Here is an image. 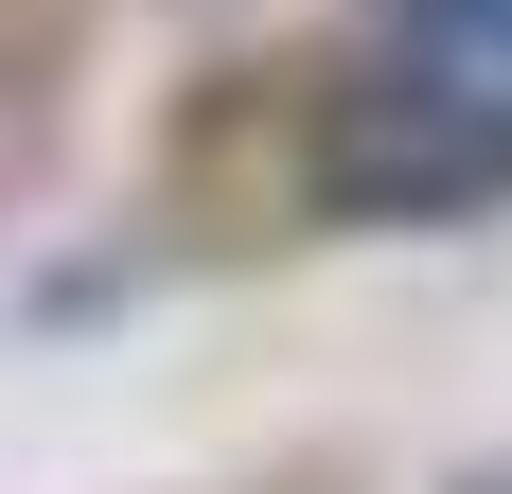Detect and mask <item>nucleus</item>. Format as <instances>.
Masks as SVG:
<instances>
[{"label":"nucleus","mask_w":512,"mask_h":494,"mask_svg":"<svg viewBox=\"0 0 512 494\" xmlns=\"http://www.w3.org/2000/svg\"><path fill=\"white\" fill-rule=\"evenodd\" d=\"M301 195L336 230H477V212H512V89H477L442 53L336 71L301 124Z\"/></svg>","instance_id":"f257e3e1"},{"label":"nucleus","mask_w":512,"mask_h":494,"mask_svg":"<svg viewBox=\"0 0 512 494\" xmlns=\"http://www.w3.org/2000/svg\"><path fill=\"white\" fill-rule=\"evenodd\" d=\"M460 494H512V477H460Z\"/></svg>","instance_id":"f03ea898"}]
</instances>
